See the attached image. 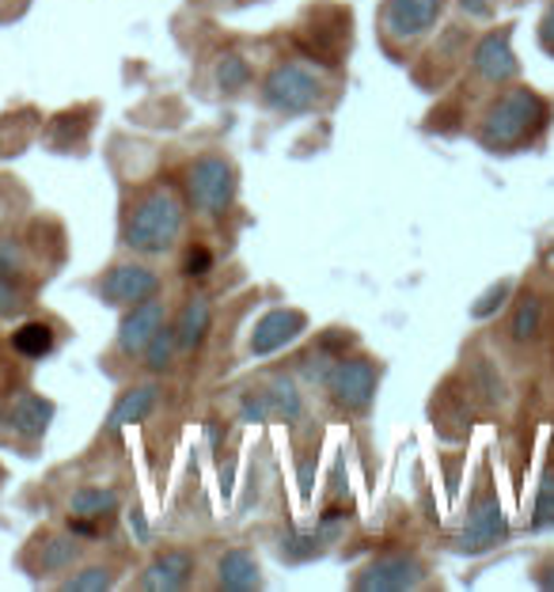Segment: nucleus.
<instances>
[{
	"label": "nucleus",
	"instance_id": "1",
	"mask_svg": "<svg viewBox=\"0 0 554 592\" xmlns=\"http://www.w3.org/2000/svg\"><path fill=\"white\" fill-rule=\"evenodd\" d=\"M551 122V103L540 91L510 85L497 91L494 103L486 107L483 122H478V145L491 152H516V148L532 145L535 137Z\"/></svg>",
	"mask_w": 554,
	"mask_h": 592
},
{
	"label": "nucleus",
	"instance_id": "2",
	"mask_svg": "<svg viewBox=\"0 0 554 592\" xmlns=\"http://www.w3.org/2000/svg\"><path fill=\"white\" fill-rule=\"evenodd\" d=\"M182 225H187V201H182L171 187H152L126 209L122 244L133 255L160 258L179 244Z\"/></svg>",
	"mask_w": 554,
	"mask_h": 592
},
{
	"label": "nucleus",
	"instance_id": "3",
	"mask_svg": "<svg viewBox=\"0 0 554 592\" xmlns=\"http://www.w3.org/2000/svg\"><path fill=\"white\" fill-rule=\"evenodd\" d=\"M182 187H187V201L194 206V213H201V217H220V213L233 209L236 190H239L236 164L220 152L198 156L187 168Z\"/></svg>",
	"mask_w": 554,
	"mask_h": 592
},
{
	"label": "nucleus",
	"instance_id": "4",
	"mask_svg": "<svg viewBox=\"0 0 554 592\" xmlns=\"http://www.w3.org/2000/svg\"><path fill=\"white\" fill-rule=\"evenodd\" d=\"M263 107L277 115H311L323 103V77L300 61H277L263 80Z\"/></svg>",
	"mask_w": 554,
	"mask_h": 592
},
{
	"label": "nucleus",
	"instance_id": "5",
	"mask_svg": "<svg viewBox=\"0 0 554 592\" xmlns=\"http://www.w3.org/2000/svg\"><path fill=\"white\" fill-rule=\"evenodd\" d=\"M376 387H380V368L373 357H338L327 376L330 399L346 414H365L376 399Z\"/></svg>",
	"mask_w": 554,
	"mask_h": 592
},
{
	"label": "nucleus",
	"instance_id": "6",
	"mask_svg": "<svg viewBox=\"0 0 554 592\" xmlns=\"http://www.w3.org/2000/svg\"><path fill=\"white\" fill-rule=\"evenodd\" d=\"M445 0H384L380 34L387 46H414L441 23Z\"/></svg>",
	"mask_w": 554,
	"mask_h": 592
},
{
	"label": "nucleus",
	"instance_id": "7",
	"mask_svg": "<svg viewBox=\"0 0 554 592\" xmlns=\"http://www.w3.org/2000/svg\"><path fill=\"white\" fill-rule=\"evenodd\" d=\"M471 72H475V80H483V85H513L516 77H521V61H516L513 53V27H494V31H486L483 39L471 46Z\"/></svg>",
	"mask_w": 554,
	"mask_h": 592
},
{
	"label": "nucleus",
	"instance_id": "8",
	"mask_svg": "<svg viewBox=\"0 0 554 592\" xmlns=\"http://www.w3.org/2000/svg\"><path fill=\"white\" fill-rule=\"evenodd\" d=\"M96 293L107 308H129V304H141L160 293V274L145 263H118L99 277Z\"/></svg>",
	"mask_w": 554,
	"mask_h": 592
},
{
	"label": "nucleus",
	"instance_id": "9",
	"mask_svg": "<svg viewBox=\"0 0 554 592\" xmlns=\"http://www.w3.org/2000/svg\"><path fill=\"white\" fill-rule=\"evenodd\" d=\"M510 540V516H505L502 502H497L494 494H483L475 505H471L467 513V524L464 532H459V551L464 554H483V551H494L502 547V543Z\"/></svg>",
	"mask_w": 554,
	"mask_h": 592
},
{
	"label": "nucleus",
	"instance_id": "10",
	"mask_svg": "<svg viewBox=\"0 0 554 592\" xmlns=\"http://www.w3.org/2000/svg\"><path fill=\"white\" fill-rule=\"evenodd\" d=\"M426 566L414 554H384V559L368 562V566L354 578V589L362 592H403L422 585Z\"/></svg>",
	"mask_w": 554,
	"mask_h": 592
},
{
	"label": "nucleus",
	"instance_id": "11",
	"mask_svg": "<svg viewBox=\"0 0 554 592\" xmlns=\"http://www.w3.org/2000/svg\"><path fill=\"white\" fill-rule=\"evenodd\" d=\"M304 330H308V316L300 308H274L251 327L247 349H251V357H270L277 349L293 346Z\"/></svg>",
	"mask_w": 554,
	"mask_h": 592
},
{
	"label": "nucleus",
	"instance_id": "12",
	"mask_svg": "<svg viewBox=\"0 0 554 592\" xmlns=\"http://www.w3.org/2000/svg\"><path fill=\"white\" fill-rule=\"evenodd\" d=\"M168 323V308L160 296H149L141 304H129L122 323H118V349L126 357H141V349L149 346V338Z\"/></svg>",
	"mask_w": 554,
	"mask_h": 592
},
{
	"label": "nucleus",
	"instance_id": "13",
	"mask_svg": "<svg viewBox=\"0 0 554 592\" xmlns=\"http://www.w3.org/2000/svg\"><path fill=\"white\" fill-rule=\"evenodd\" d=\"M194 578V554L187 551H164L145 566V573L137 578V585L149 592H175Z\"/></svg>",
	"mask_w": 554,
	"mask_h": 592
},
{
	"label": "nucleus",
	"instance_id": "14",
	"mask_svg": "<svg viewBox=\"0 0 554 592\" xmlns=\"http://www.w3.org/2000/svg\"><path fill=\"white\" fill-rule=\"evenodd\" d=\"M4 422H8V430L20 433V437L39 441L42 433L50 430V422H53V403L42 399V395H34V392H23V395H16V399L8 403Z\"/></svg>",
	"mask_w": 554,
	"mask_h": 592
},
{
	"label": "nucleus",
	"instance_id": "15",
	"mask_svg": "<svg viewBox=\"0 0 554 592\" xmlns=\"http://www.w3.org/2000/svg\"><path fill=\"white\" fill-rule=\"evenodd\" d=\"M171 327H175V338H179L182 354H194V349L206 346L209 330H214V304H209L206 296H190Z\"/></svg>",
	"mask_w": 554,
	"mask_h": 592
},
{
	"label": "nucleus",
	"instance_id": "16",
	"mask_svg": "<svg viewBox=\"0 0 554 592\" xmlns=\"http://www.w3.org/2000/svg\"><path fill=\"white\" fill-rule=\"evenodd\" d=\"M156 403H160V387L156 384H133L129 392L118 395L115 406H110L107 430H126V425L145 422L156 411Z\"/></svg>",
	"mask_w": 554,
	"mask_h": 592
},
{
	"label": "nucleus",
	"instance_id": "17",
	"mask_svg": "<svg viewBox=\"0 0 554 592\" xmlns=\"http://www.w3.org/2000/svg\"><path fill=\"white\" fill-rule=\"evenodd\" d=\"M217 585L228 592H247L263 585V570H258L251 551H225L217 562Z\"/></svg>",
	"mask_w": 554,
	"mask_h": 592
},
{
	"label": "nucleus",
	"instance_id": "18",
	"mask_svg": "<svg viewBox=\"0 0 554 592\" xmlns=\"http://www.w3.org/2000/svg\"><path fill=\"white\" fill-rule=\"evenodd\" d=\"M69 513L80 516V521H107V516L118 513V490L110 486H80L77 494L69 497Z\"/></svg>",
	"mask_w": 554,
	"mask_h": 592
},
{
	"label": "nucleus",
	"instance_id": "19",
	"mask_svg": "<svg viewBox=\"0 0 554 592\" xmlns=\"http://www.w3.org/2000/svg\"><path fill=\"white\" fill-rule=\"evenodd\" d=\"M80 562L77 535H46L39 543V573H65Z\"/></svg>",
	"mask_w": 554,
	"mask_h": 592
},
{
	"label": "nucleus",
	"instance_id": "20",
	"mask_svg": "<svg viewBox=\"0 0 554 592\" xmlns=\"http://www.w3.org/2000/svg\"><path fill=\"white\" fill-rule=\"evenodd\" d=\"M12 346L16 354L27 357V361H39L50 354L53 346H58V335H53L50 323H39V319H27L20 327L12 330Z\"/></svg>",
	"mask_w": 554,
	"mask_h": 592
},
{
	"label": "nucleus",
	"instance_id": "21",
	"mask_svg": "<svg viewBox=\"0 0 554 592\" xmlns=\"http://www.w3.org/2000/svg\"><path fill=\"white\" fill-rule=\"evenodd\" d=\"M471 387H475L478 395H483L491 406H502L510 403V384H505V376L497 373V365L491 357H475L471 361Z\"/></svg>",
	"mask_w": 554,
	"mask_h": 592
},
{
	"label": "nucleus",
	"instance_id": "22",
	"mask_svg": "<svg viewBox=\"0 0 554 592\" xmlns=\"http://www.w3.org/2000/svg\"><path fill=\"white\" fill-rule=\"evenodd\" d=\"M266 395H270V406H274V422H297L304 414V399L293 376H285V373L274 376V381L266 384Z\"/></svg>",
	"mask_w": 554,
	"mask_h": 592
},
{
	"label": "nucleus",
	"instance_id": "23",
	"mask_svg": "<svg viewBox=\"0 0 554 592\" xmlns=\"http://www.w3.org/2000/svg\"><path fill=\"white\" fill-rule=\"evenodd\" d=\"M540 330H543V300L535 293H528V296H521V300H516L510 335H513V342H521V346H524V342L540 338Z\"/></svg>",
	"mask_w": 554,
	"mask_h": 592
},
{
	"label": "nucleus",
	"instance_id": "24",
	"mask_svg": "<svg viewBox=\"0 0 554 592\" xmlns=\"http://www.w3.org/2000/svg\"><path fill=\"white\" fill-rule=\"evenodd\" d=\"M175 354H179V338H175L171 323H164V327L149 338V346L141 349V361L149 373H168V368L175 365Z\"/></svg>",
	"mask_w": 554,
	"mask_h": 592
},
{
	"label": "nucleus",
	"instance_id": "25",
	"mask_svg": "<svg viewBox=\"0 0 554 592\" xmlns=\"http://www.w3.org/2000/svg\"><path fill=\"white\" fill-rule=\"evenodd\" d=\"M251 65L247 58H239V53H225V58L217 61V88L228 91V96H236V91L251 88Z\"/></svg>",
	"mask_w": 554,
	"mask_h": 592
},
{
	"label": "nucleus",
	"instance_id": "26",
	"mask_svg": "<svg viewBox=\"0 0 554 592\" xmlns=\"http://www.w3.org/2000/svg\"><path fill=\"white\" fill-rule=\"evenodd\" d=\"M27 289L20 285V274L0 270V319H16L27 312Z\"/></svg>",
	"mask_w": 554,
	"mask_h": 592
},
{
	"label": "nucleus",
	"instance_id": "27",
	"mask_svg": "<svg viewBox=\"0 0 554 592\" xmlns=\"http://www.w3.org/2000/svg\"><path fill=\"white\" fill-rule=\"evenodd\" d=\"M110 585H115V570L110 566H85L61 581L65 592H103Z\"/></svg>",
	"mask_w": 554,
	"mask_h": 592
},
{
	"label": "nucleus",
	"instance_id": "28",
	"mask_svg": "<svg viewBox=\"0 0 554 592\" xmlns=\"http://www.w3.org/2000/svg\"><path fill=\"white\" fill-rule=\"evenodd\" d=\"M335 361H338L335 349H327V346L319 342L316 349H308V354L300 357L304 381H308V384H327V376H330V368H335Z\"/></svg>",
	"mask_w": 554,
	"mask_h": 592
},
{
	"label": "nucleus",
	"instance_id": "29",
	"mask_svg": "<svg viewBox=\"0 0 554 592\" xmlns=\"http://www.w3.org/2000/svg\"><path fill=\"white\" fill-rule=\"evenodd\" d=\"M532 529H554V471H543L540 478V494H535V509H532Z\"/></svg>",
	"mask_w": 554,
	"mask_h": 592
},
{
	"label": "nucleus",
	"instance_id": "30",
	"mask_svg": "<svg viewBox=\"0 0 554 592\" xmlns=\"http://www.w3.org/2000/svg\"><path fill=\"white\" fill-rule=\"evenodd\" d=\"M239 422H247V425L274 422V406H270V395H266V387H251V392L239 399Z\"/></svg>",
	"mask_w": 554,
	"mask_h": 592
},
{
	"label": "nucleus",
	"instance_id": "31",
	"mask_svg": "<svg viewBox=\"0 0 554 592\" xmlns=\"http://www.w3.org/2000/svg\"><path fill=\"white\" fill-rule=\"evenodd\" d=\"M510 293H513V282H510V277H505V282H497V285H491V289H486L475 304H471V319H491L494 312L505 308Z\"/></svg>",
	"mask_w": 554,
	"mask_h": 592
},
{
	"label": "nucleus",
	"instance_id": "32",
	"mask_svg": "<svg viewBox=\"0 0 554 592\" xmlns=\"http://www.w3.org/2000/svg\"><path fill=\"white\" fill-rule=\"evenodd\" d=\"M182 274H187L190 282L209 277V274H214V251H209L206 244H190L187 255H182Z\"/></svg>",
	"mask_w": 554,
	"mask_h": 592
},
{
	"label": "nucleus",
	"instance_id": "33",
	"mask_svg": "<svg viewBox=\"0 0 554 592\" xmlns=\"http://www.w3.org/2000/svg\"><path fill=\"white\" fill-rule=\"evenodd\" d=\"M319 543L323 535L319 532H308V535H289V540H281V554L289 562H304V559H316L319 554Z\"/></svg>",
	"mask_w": 554,
	"mask_h": 592
},
{
	"label": "nucleus",
	"instance_id": "34",
	"mask_svg": "<svg viewBox=\"0 0 554 592\" xmlns=\"http://www.w3.org/2000/svg\"><path fill=\"white\" fill-rule=\"evenodd\" d=\"M456 8L467 20H494V4L491 0H456Z\"/></svg>",
	"mask_w": 554,
	"mask_h": 592
},
{
	"label": "nucleus",
	"instance_id": "35",
	"mask_svg": "<svg viewBox=\"0 0 554 592\" xmlns=\"http://www.w3.org/2000/svg\"><path fill=\"white\" fill-rule=\"evenodd\" d=\"M540 46L547 53H554V0L547 4V12H543V20H540Z\"/></svg>",
	"mask_w": 554,
	"mask_h": 592
},
{
	"label": "nucleus",
	"instance_id": "36",
	"mask_svg": "<svg viewBox=\"0 0 554 592\" xmlns=\"http://www.w3.org/2000/svg\"><path fill=\"white\" fill-rule=\"evenodd\" d=\"M311 483H316V456L300 460V494L311 497Z\"/></svg>",
	"mask_w": 554,
	"mask_h": 592
},
{
	"label": "nucleus",
	"instance_id": "37",
	"mask_svg": "<svg viewBox=\"0 0 554 592\" xmlns=\"http://www.w3.org/2000/svg\"><path fill=\"white\" fill-rule=\"evenodd\" d=\"M535 585L540 589H554V554L547 562H540V570H535Z\"/></svg>",
	"mask_w": 554,
	"mask_h": 592
},
{
	"label": "nucleus",
	"instance_id": "38",
	"mask_svg": "<svg viewBox=\"0 0 554 592\" xmlns=\"http://www.w3.org/2000/svg\"><path fill=\"white\" fill-rule=\"evenodd\" d=\"M129 529L137 532V540H141V543H149V524H145L141 509H133V513H129Z\"/></svg>",
	"mask_w": 554,
	"mask_h": 592
},
{
	"label": "nucleus",
	"instance_id": "39",
	"mask_svg": "<svg viewBox=\"0 0 554 592\" xmlns=\"http://www.w3.org/2000/svg\"><path fill=\"white\" fill-rule=\"evenodd\" d=\"M551 444H554V441H551Z\"/></svg>",
	"mask_w": 554,
	"mask_h": 592
}]
</instances>
